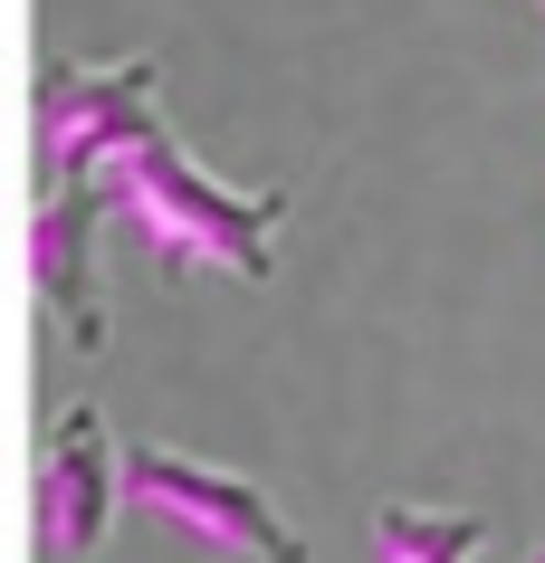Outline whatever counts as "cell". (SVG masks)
I'll list each match as a JSON object with an SVG mask.
<instances>
[{
	"instance_id": "obj_1",
	"label": "cell",
	"mask_w": 545,
	"mask_h": 563,
	"mask_svg": "<svg viewBox=\"0 0 545 563\" xmlns=\"http://www.w3.org/2000/svg\"><path fill=\"white\" fill-rule=\"evenodd\" d=\"M153 58H48L39 67V181H106V210L144 239L163 277H240L259 287L287 239V191H240L163 124Z\"/></svg>"
},
{
	"instance_id": "obj_2",
	"label": "cell",
	"mask_w": 545,
	"mask_h": 563,
	"mask_svg": "<svg viewBox=\"0 0 545 563\" xmlns=\"http://www.w3.org/2000/svg\"><path fill=\"white\" fill-rule=\"evenodd\" d=\"M124 506L153 526L192 534L201 554H240V563H306V526L259 487L249 468H220L201 449L173 440H134L124 449Z\"/></svg>"
},
{
	"instance_id": "obj_3",
	"label": "cell",
	"mask_w": 545,
	"mask_h": 563,
	"mask_svg": "<svg viewBox=\"0 0 545 563\" xmlns=\"http://www.w3.org/2000/svg\"><path fill=\"white\" fill-rule=\"evenodd\" d=\"M30 516H39V544L58 563L106 554V534H116V516H124V440L106 430L96 401H58L48 440H39Z\"/></svg>"
},
{
	"instance_id": "obj_4",
	"label": "cell",
	"mask_w": 545,
	"mask_h": 563,
	"mask_svg": "<svg viewBox=\"0 0 545 563\" xmlns=\"http://www.w3.org/2000/svg\"><path fill=\"white\" fill-rule=\"evenodd\" d=\"M96 230H106V181L77 173V181H39V210H30V287L48 306V325L77 344V354H106L116 325H106V277H96Z\"/></svg>"
},
{
	"instance_id": "obj_5",
	"label": "cell",
	"mask_w": 545,
	"mask_h": 563,
	"mask_svg": "<svg viewBox=\"0 0 545 563\" xmlns=\"http://www.w3.org/2000/svg\"><path fill=\"white\" fill-rule=\"evenodd\" d=\"M479 544L488 506H422V497L373 506V563H479Z\"/></svg>"
},
{
	"instance_id": "obj_6",
	"label": "cell",
	"mask_w": 545,
	"mask_h": 563,
	"mask_svg": "<svg viewBox=\"0 0 545 563\" xmlns=\"http://www.w3.org/2000/svg\"><path fill=\"white\" fill-rule=\"evenodd\" d=\"M526 563H545V544H536V554H526Z\"/></svg>"
}]
</instances>
